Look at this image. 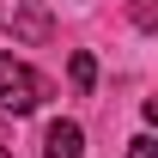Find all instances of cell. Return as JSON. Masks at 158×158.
Here are the masks:
<instances>
[{"instance_id": "obj_7", "label": "cell", "mask_w": 158, "mask_h": 158, "mask_svg": "<svg viewBox=\"0 0 158 158\" xmlns=\"http://www.w3.org/2000/svg\"><path fill=\"white\" fill-rule=\"evenodd\" d=\"M146 122H152V128H158V98H146Z\"/></svg>"}, {"instance_id": "obj_2", "label": "cell", "mask_w": 158, "mask_h": 158, "mask_svg": "<svg viewBox=\"0 0 158 158\" xmlns=\"http://www.w3.org/2000/svg\"><path fill=\"white\" fill-rule=\"evenodd\" d=\"M0 24L19 43H49L55 37V19H49V6H37V0H0Z\"/></svg>"}, {"instance_id": "obj_5", "label": "cell", "mask_w": 158, "mask_h": 158, "mask_svg": "<svg viewBox=\"0 0 158 158\" xmlns=\"http://www.w3.org/2000/svg\"><path fill=\"white\" fill-rule=\"evenodd\" d=\"M128 12H134L140 31H152V24H158V0H128Z\"/></svg>"}, {"instance_id": "obj_8", "label": "cell", "mask_w": 158, "mask_h": 158, "mask_svg": "<svg viewBox=\"0 0 158 158\" xmlns=\"http://www.w3.org/2000/svg\"><path fill=\"white\" fill-rule=\"evenodd\" d=\"M0 158H12V152H6V146H0Z\"/></svg>"}, {"instance_id": "obj_1", "label": "cell", "mask_w": 158, "mask_h": 158, "mask_svg": "<svg viewBox=\"0 0 158 158\" xmlns=\"http://www.w3.org/2000/svg\"><path fill=\"white\" fill-rule=\"evenodd\" d=\"M43 98H49V85H43V73H37V67H24L19 55H0V110L31 116Z\"/></svg>"}, {"instance_id": "obj_6", "label": "cell", "mask_w": 158, "mask_h": 158, "mask_svg": "<svg viewBox=\"0 0 158 158\" xmlns=\"http://www.w3.org/2000/svg\"><path fill=\"white\" fill-rule=\"evenodd\" d=\"M128 158H158V140H152V134H140L134 146H128Z\"/></svg>"}, {"instance_id": "obj_4", "label": "cell", "mask_w": 158, "mask_h": 158, "mask_svg": "<svg viewBox=\"0 0 158 158\" xmlns=\"http://www.w3.org/2000/svg\"><path fill=\"white\" fill-rule=\"evenodd\" d=\"M67 73H73V91H91V79H98V61H91V55H85V49H79Z\"/></svg>"}, {"instance_id": "obj_3", "label": "cell", "mask_w": 158, "mask_h": 158, "mask_svg": "<svg viewBox=\"0 0 158 158\" xmlns=\"http://www.w3.org/2000/svg\"><path fill=\"white\" fill-rule=\"evenodd\" d=\"M43 158H85V134H79V122H49V134H43Z\"/></svg>"}]
</instances>
